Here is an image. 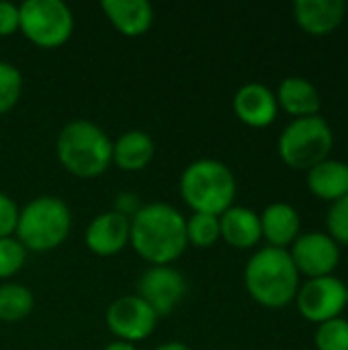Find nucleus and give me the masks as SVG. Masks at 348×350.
<instances>
[{
  "label": "nucleus",
  "instance_id": "f257e3e1",
  "mask_svg": "<svg viewBox=\"0 0 348 350\" xmlns=\"http://www.w3.org/2000/svg\"><path fill=\"white\" fill-rule=\"evenodd\" d=\"M129 244L150 267L172 265L187 250V217L168 203L142 205L131 215Z\"/></svg>",
  "mask_w": 348,
  "mask_h": 350
},
{
  "label": "nucleus",
  "instance_id": "f03ea898",
  "mask_svg": "<svg viewBox=\"0 0 348 350\" xmlns=\"http://www.w3.org/2000/svg\"><path fill=\"white\" fill-rule=\"evenodd\" d=\"M244 283L256 304L277 310L295 299L299 289V273L289 250L265 246L250 256L244 269Z\"/></svg>",
  "mask_w": 348,
  "mask_h": 350
},
{
  "label": "nucleus",
  "instance_id": "7ed1b4c3",
  "mask_svg": "<svg viewBox=\"0 0 348 350\" xmlns=\"http://www.w3.org/2000/svg\"><path fill=\"white\" fill-rule=\"evenodd\" d=\"M55 154L59 164L78 178H96L113 164V142L92 121L76 119L62 127Z\"/></svg>",
  "mask_w": 348,
  "mask_h": 350
},
{
  "label": "nucleus",
  "instance_id": "20e7f679",
  "mask_svg": "<svg viewBox=\"0 0 348 350\" xmlns=\"http://www.w3.org/2000/svg\"><path fill=\"white\" fill-rule=\"evenodd\" d=\"M178 191L193 213L219 217L234 205L238 187L228 164L213 158H199L183 170Z\"/></svg>",
  "mask_w": 348,
  "mask_h": 350
},
{
  "label": "nucleus",
  "instance_id": "39448f33",
  "mask_svg": "<svg viewBox=\"0 0 348 350\" xmlns=\"http://www.w3.org/2000/svg\"><path fill=\"white\" fill-rule=\"evenodd\" d=\"M70 230V207L59 197L41 195L21 209L14 238L27 252H51L66 242Z\"/></svg>",
  "mask_w": 348,
  "mask_h": 350
},
{
  "label": "nucleus",
  "instance_id": "423d86ee",
  "mask_svg": "<svg viewBox=\"0 0 348 350\" xmlns=\"http://www.w3.org/2000/svg\"><path fill=\"white\" fill-rule=\"evenodd\" d=\"M334 133L320 115L293 119L279 135V156L295 170H310L328 158Z\"/></svg>",
  "mask_w": 348,
  "mask_h": 350
},
{
  "label": "nucleus",
  "instance_id": "0eeeda50",
  "mask_svg": "<svg viewBox=\"0 0 348 350\" xmlns=\"http://www.w3.org/2000/svg\"><path fill=\"white\" fill-rule=\"evenodd\" d=\"M18 14V31L37 47L55 49L72 37L74 14L62 0H25Z\"/></svg>",
  "mask_w": 348,
  "mask_h": 350
},
{
  "label": "nucleus",
  "instance_id": "6e6552de",
  "mask_svg": "<svg viewBox=\"0 0 348 350\" xmlns=\"http://www.w3.org/2000/svg\"><path fill=\"white\" fill-rule=\"evenodd\" d=\"M295 304L299 314L314 324L340 318L347 308V285L334 275L308 279L299 285Z\"/></svg>",
  "mask_w": 348,
  "mask_h": 350
},
{
  "label": "nucleus",
  "instance_id": "1a4fd4ad",
  "mask_svg": "<svg viewBox=\"0 0 348 350\" xmlns=\"http://www.w3.org/2000/svg\"><path fill=\"white\" fill-rule=\"evenodd\" d=\"M105 320L115 340L135 345L152 336L160 318L139 295H121L107 308Z\"/></svg>",
  "mask_w": 348,
  "mask_h": 350
},
{
  "label": "nucleus",
  "instance_id": "9d476101",
  "mask_svg": "<svg viewBox=\"0 0 348 350\" xmlns=\"http://www.w3.org/2000/svg\"><path fill=\"white\" fill-rule=\"evenodd\" d=\"M189 291L185 275L172 265L150 267L137 281V293L158 318L170 316Z\"/></svg>",
  "mask_w": 348,
  "mask_h": 350
},
{
  "label": "nucleus",
  "instance_id": "9b49d317",
  "mask_svg": "<svg viewBox=\"0 0 348 350\" xmlns=\"http://www.w3.org/2000/svg\"><path fill=\"white\" fill-rule=\"evenodd\" d=\"M289 254L297 273L310 279L332 275V271L338 267L340 260L338 244L328 234L322 232L299 234L297 240L291 244Z\"/></svg>",
  "mask_w": 348,
  "mask_h": 350
},
{
  "label": "nucleus",
  "instance_id": "f8f14e48",
  "mask_svg": "<svg viewBox=\"0 0 348 350\" xmlns=\"http://www.w3.org/2000/svg\"><path fill=\"white\" fill-rule=\"evenodd\" d=\"M131 217L111 209L98 213L86 228V248L96 256H115L129 246Z\"/></svg>",
  "mask_w": 348,
  "mask_h": 350
},
{
  "label": "nucleus",
  "instance_id": "ddd939ff",
  "mask_svg": "<svg viewBox=\"0 0 348 350\" xmlns=\"http://www.w3.org/2000/svg\"><path fill=\"white\" fill-rule=\"evenodd\" d=\"M234 113L236 117L246 123L248 127H269L277 119V96L275 92L260 84V82H248L238 88L234 94Z\"/></svg>",
  "mask_w": 348,
  "mask_h": 350
},
{
  "label": "nucleus",
  "instance_id": "4468645a",
  "mask_svg": "<svg viewBox=\"0 0 348 350\" xmlns=\"http://www.w3.org/2000/svg\"><path fill=\"white\" fill-rule=\"evenodd\" d=\"M297 25L316 37L330 35L340 27L347 14L345 0H297L293 4Z\"/></svg>",
  "mask_w": 348,
  "mask_h": 350
},
{
  "label": "nucleus",
  "instance_id": "2eb2a0df",
  "mask_svg": "<svg viewBox=\"0 0 348 350\" xmlns=\"http://www.w3.org/2000/svg\"><path fill=\"white\" fill-rule=\"evenodd\" d=\"M109 23L125 37H142L154 23V8L146 0H103Z\"/></svg>",
  "mask_w": 348,
  "mask_h": 350
},
{
  "label": "nucleus",
  "instance_id": "dca6fc26",
  "mask_svg": "<svg viewBox=\"0 0 348 350\" xmlns=\"http://www.w3.org/2000/svg\"><path fill=\"white\" fill-rule=\"evenodd\" d=\"M219 230H222V240L238 250L254 248L263 238L260 215L240 205H232L228 211L219 215Z\"/></svg>",
  "mask_w": 348,
  "mask_h": 350
},
{
  "label": "nucleus",
  "instance_id": "f3484780",
  "mask_svg": "<svg viewBox=\"0 0 348 350\" xmlns=\"http://www.w3.org/2000/svg\"><path fill=\"white\" fill-rule=\"evenodd\" d=\"M260 215V230L263 238L273 248L291 246L302 230V217L297 209L289 203H271Z\"/></svg>",
  "mask_w": 348,
  "mask_h": 350
},
{
  "label": "nucleus",
  "instance_id": "a211bd4d",
  "mask_svg": "<svg viewBox=\"0 0 348 350\" xmlns=\"http://www.w3.org/2000/svg\"><path fill=\"white\" fill-rule=\"evenodd\" d=\"M277 105L285 109L293 119L302 117H314L322 109V98L318 88L302 76H289L281 80L277 88Z\"/></svg>",
  "mask_w": 348,
  "mask_h": 350
},
{
  "label": "nucleus",
  "instance_id": "6ab92c4d",
  "mask_svg": "<svg viewBox=\"0 0 348 350\" xmlns=\"http://www.w3.org/2000/svg\"><path fill=\"white\" fill-rule=\"evenodd\" d=\"M156 154L154 139L142 129H129L113 142V164L125 172L144 170Z\"/></svg>",
  "mask_w": 348,
  "mask_h": 350
},
{
  "label": "nucleus",
  "instance_id": "aec40b11",
  "mask_svg": "<svg viewBox=\"0 0 348 350\" xmlns=\"http://www.w3.org/2000/svg\"><path fill=\"white\" fill-rule=\"evenodd\" d=\"M308 189L324 201H338L348 195V164L343 160H322L308 170Z\"/></svg>",
  "mask_w": 348,
  "mask_h": 350
},
{
  "label": "nucleus",
  "instance_id": "412c9836",
  "mask_svg": "<svg viewBox=\"0 0 348 350\" xmlns=\"http://www.w3.org/2000/svg\"><path fill=\"white\" fill-rule=\"evenodd\" d=\"M35 297L29 287L21 283L0 285V322H21L31 316Z\"/></svg>",
  "mask_w": 348,
  "mask_h": 350
},
{
  "label": "nucleus",
  "instance_id": "4be33fe9",
  "mask_svg": "<svg viewBox=\"0 0 348 350\" xmlns=\"http://www.w3.org/2000/svg\"><path fill=\"white\" fill-rule=\"evenodd\" d=\"M222 240L219 217L207 213H193L187 219V242L197 248H211Z\"/></svg>",
  "mask_w": 348,
  "mask_h": 350
},
{
  "label": "nucleus",
  "instance_id": "5701e85b",
  "mask_svg": "<svg viewBox=\"0 0 348 350\" xmlns=\"http://www.w3.org/2000/svg\"><path fill=\"white\" fill-rule=\"evenodd\" d=\"M23 94V74L8 62L0 59V115L16 107Z\"/></svg>",
  "mask_w": 348,
  "mask_h": 350
},
{
  "label": "nucleus",
  "instance_id": "b1692460",
  "mask_svg": "<svg viewBox=\"0 0 348 350\" xmlns=\"http://www.w3.org/2000/svg\"><path fill=\"white\" fill-rule=\"evenodd\" d=\"M314 342L318 350H348V320L340 316L318 324Z\"/></svg>",
  "mask_w": 348,
  "mask_h": 350
},
{
  "label": "nucleus",
  "instance_id": "393cba45",
  "mask_svg": "<svg viewBox=\"0 0 348 350\" xmlns=\"http://www.w3.org/2000/svg\"><path fill=\"white\" fill-rule=\"evenodd\" d=\"M27 260L25 246L14 238H0V279L14 277Z\"/></svg>",
  "mask_w": 348,
  "mask_h": 350
},
{
  "label": "nucleus",
  "instance_id": "a878e982",
  "mask_svg": "<svg viewBox=\"0 0 348 350\" xmlns=\"http://www.w3.org/2000/svg\"><path fill=\"white\" fill-rule=\"evenodd\" d=\"M328 236L336 244H348V195L334 201L326 215Z\"/></svg>",
  "mask_w": 348,
  "mask_h": 350
},
{
  "label": "nucleus",
  "instance_id": "bb28decb",
  "mask_svg": "<svg viewBox=\"0 0 348 350\" xmlns=\"http://www.w3.org/2000/svg\"><path fill=\"white\" fill-rule=\"evenodd\" d=\"M18 205L6 193H0V238H10L16 232L18 224Z\"/></svg>",
  "mask_w": 348,
  "mask_h": 350
},
{
  "label": "nucleus",
  "instance_id": "cd10ccee",
  "mask_svg": "<svg viewBox=\"0 0 348 350\" xmlns=\"http://www.w3.org/2000/svg\"><path fill=\"white\" fill-rule=\"evenodd\" d=\"M21 14L18 6L8 0H0V37H10L18 31Z\"/></svg>",
  "mask_w": 348,
  "mask_h": 350
},
{
  "label": "nucleus",
  "instance_id": "c85d7f7f",
  "mask_svg": "<svg viewBox=\"0 0 348 350\" xmlns=\"http://www.w3.org/2000/svg\"><path fill=\"white\" fill-rule=\"evenodd\" d=\"M154 350H193L189 345H185V342H178V340H172V342H164V345H160V347H156Z\"/></svg>",
  "mask_w": 348,
  "mask_h": 350
},
{
  "label": "nucleus",
  "instance_id": "c756f323",
  "mask_svg": "<svg viewBox=\"0 0 348 350\" xmlns=\"http://www.w3.org/2000/svg\"><path fill=\"white\" fill-rule=\"evenodd\" d=\"M103 350H137V349H135V345H129V342H123V340H113V342H109V345H107Z\"/></svg>",
  "mask_w": 348,
  "mask_h": 350
},
{
  "label": "nucleus",
  "instance_id": "7c9ffc66",
  "mask_svg": "<svg viewBox=\"0 0 348 350\" xmlns=\"http://www.w3.org/2000/svg\"><path fill=\"white\" fill-rule=\"evenodd\" d=\"M347 306H348V285H347Z\"/></svg>",
  "mask_w": 348,
  "mask_h": 350
}]
</instances>
